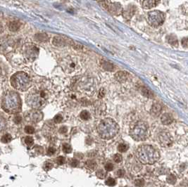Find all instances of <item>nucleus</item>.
<instances>
[{"mask_svg":"<svg viewBox=\"0 0 188 187\" xmlns=\"http://www.w3.org/2000/svg\"><path fill=\"white\" fill-rule=\"evenodd\" d=\"M1 108L9 114L19 113L21 110V100L18 94L14 91L6 92L1 99Z\"/></svg>","mask_w":188,"mask_h":187,"instance_id":"nucleus-1","label":"nucleus"},{"mask_svg":"<svg viewBox=\"0 0 188 187\" xmlns=\"http://www.w3.org/2000/svg\"><path fill=\"white\" fill-rule=\"evenodd\" d=\"M136 158L144 165L154 164L160 158L159 151L150 145H142L137 148L135 153Z\"/></svg>","mask_w":188,"mask_h":187,"instance_id":"nucleus-2","label":"nucleus"},{"mask_svg":"<svg viewBox=\"0 0 188 187\" xmlns=\"http://www.w3.org/2000/svg\"><path fill=\"white\" fill-rule=\"evenodd\" d=\"M97 132L104 139H111L119 132V127L114 120L107 117L101 120L99 123Z\"/></svg>","mask_w":188,"mask_h":187,"instance_id":"nucleus-3","label":"nucleus"},{"mask_svg":"<svg viewBox=\"0 0 188 187\" xmlns=\"http://www.w3.org/2000/svg\"><path fill=\"white\" fill-rule=\"evenodd\" d=\"M48 94L44 90L33 89L26 95V101L27 105L32 109L37 110L42 109L46 105L47 101Z\"/></svg>","mask_w":188,"mask_h":187,"instance_id":"nucleus-4","label":"nucleus"},{"mask_svg":"<svg viewBox=\"0 0 188 187\" xmlns=\"http://www.w3.org/2000/svg\"><path fill=\"white\" fill-rule=\"evenodd\" d=\"M11 84L15 89L25 92L30 88L31 85V80L27 73L18 72L11 76Z\"/></svg>","mask_w":188,"mask_h":187,"instance_id":"nucleus-5","label":"nucleus"},{"mask_svg":"<svg viewBox=\"0 0 188 187\" xmlns=\"http://www.w3.org/2000/svg\"><path fill=\"white\" fill-rule=\"evenodd\" d=\"M149 134L148 125L143 121L137 122L130 131V136L137 142L146 140L149 136Z\"/></svg>","mask_w":188,"mask_h":187,"instance_id":"nucleus-6","label":"nucleus"},{"mask_svg":"<svg viewBox=\"0 0 188 187\" xmlns=\"http://www.w3.org/2000/svg\"><path fill=\"white\" fill-rule=\"evenodd\" d=\"M60 65L64 72L68 74L75 73L78 68L77 60L71 56H66L61 59Z\"/></svg>","mask_w":188,"mask_h":187,"instance_id":"nucleus-7","label":"nucleus"},{"mask_svg":"<svg viewBox=\"0 0 188 187\" xmlns=\"http://www.w3.org/2000/svg\"><path fill=\"white\" fill-rule=\"evenodd\" d=\"M165 18L164 13L160 11H152L148 13L147 19L149 23L153 27H159L164 23Z\"/></svg>","mask_w":188,"mask_h":187,"instance_id":"nucleus-8","label":"nucleus"},{"mask_svg":"<svg viewBox=\"0 0 188 187\" xmlns=\"http://www.w3.org/2000/svg\"><path fill=\"white\" fill-rule=\"evenodd\" d=\"M24 57L28 61L32 62L39 55V49L34 44H26L23 49Z\"/></svg>","mask_w":188,"mask_h":187,"instance_id":"nucleus-9","label":"nucleus"},{"mask_svg":"<svg viewBox=\"0 0 188 187\" xmlns=\"http://www.w3.org/2000/svg\"><path fill=\"white\" fill-rule=\"evenodd\" d=\"M103 5V7L106 9L109 12L112 14L118 16L123 12L122 5L118 2H111V1H103L99 2Z\"/></svg>","mask_w":188,"mask_h":187,"instance_id":"nucleus-10","label":"nucleus"},{"mask_svg":"<svg viewBox=\"0 0 188 187\" xmlns=\"http://www.w3.org/2000/svg\"><path fill=\"white\" fill-rule=\"evenodd\" d=\"M159 143L165 148H168L172 145L173 138L170 134L167 132H162L158 136Z\"/></svg>","mask_w":188,"mask_h":187,"instance_id":"nucleus-11","label":"nucleus"},{"mask_svg":"<svg viewBox=\"0 0 188 187\" xmlns=\"http://www.w3.org/2000/svg\"><path fill=\"white\" fill-rule=\"evenodd\" d=\"M43 118V114L41 112L33 110L30 111L26 113V119L27 121L30 122H38Z\"/></svg>","mask_w":188,"mask_h":187,"instance_id":"nucleus-12","label":"nucleus"},{"mask_svg":"<svg viewBox=\"0 0 188 187\" xmlns=\"http://www.w3.org/2000/svg\"><path fill=\"white\" fill-rule=\"evenodd\" d=\"M53 44L57 47H65L68 44H73V42L70 40L65 38L64 37L57 36L54 38Z\"/></svg>","mask_w":188,"mask_h":187,"instance_id":"nucleus-13","label":"nucleus"},{"mask_svg":"<svg viewBox=\"0 0 188 187\" xmlns=\"http://www.w3.org/2000/svg\"><path fill=\"white\" fill-rule=\"evenodd\" d=\"M136 10H137V9L134 5H128L126 9H123V16L126 20H130L135 14Z\"/></svg>","mask_w":188,"mask_h":187,"instance_id":"nucleus-14","label":"nucleus"},{"mask_svg":"<svg viewBox=\"0 0 188 187\" xmlns=\"http://www.w3.org/2000/svg\"><path fill=\"white\" fill-rule=\"evenodd\" d=\"M129 73L126 72V71H119V72L116 73V75H115V78L119 82H126L129 79Z\"/></svg>","mask_w":188,"mask_h":187,"instance_id":"nucleus-15","label":"nucleus"},{"mask_svg":"<svg viewBox=\"0 0 188 187\" xmlns=\"http://www.w3.org/2000/svg\"><path fill=\"white\" fill-rule=\"evenodd\" d=\"M162 111V107L160 104L158 103H155L152 105V107H151V114L153 115V116L157 117L159 116V114L161 113V112Z\"/></svg>","mask_w":188,"mask_h":187,"instance_id":"nucleus-16","label":"nucleus"},{"mask_svg":"<svg viewBox=\"0 0 188 187\" xmlns=\"http://www.w3.org/2000/svg\"><path fill=\"white\" fill-rule=\"evenodd\" d=\"M161 121H162V122L164 125H168L173 122V118L172 115L169 114V113H164L162 116V117H161Z\"/></svg>","mask_w":188,"mask_h":187,"instance_id":"nucleus-17","label":"nucleus"},{"mask_svg":"<svg viewBox=\"0 0 188 187\" xmlns=\"http://www.w3.org/2000/svg\"><path fill=\"white\" fill-rule=\"evenodd\" d=\"M160 3L159 1H155V0H147L144 1L142 2V7L145 9H151L156 7L157 4Z\"/></svg>","mask_w":188,"mask_h":187,"instance_id":"nucleus-18","label":"nucleus"},{"mask_svg":"<svg viewBox=\"0 0 188 187\" xmlns=\"http://www.w3.org/2000/svg\"><path fill=\"white\" fill-rule=\"evenodd\" d=\"M140 92H141L143 96H146V97L150 98V99H152V98L154 97V94L151 92V90H149L148 88L145 87L140 88Z\"/></svg>","mask_w":188,"mask_h":187,"instance_id":"nucleus-19","label":"nucleus"},{"mask_svg":"<svg viewBox=\"0 0 188 187\" xmlns=\"http://www.w3.org/2000/svg\"><path fill=\"white\" fill-rule=\"evenodd\" d=\"M21 27V23L18 21H12L9 25V28L11 31H17Z\"/></svg>","mask_w":188,"mask_h":187,"instance_id":"nucleus-20","label":"nucleus"},{"mask_svg":"<svg viewBox=\"0 0 188 187\" xmlns=\"http://www.w3.org/2000/svg\"><path fill=\"white\" fill-rule=\"evenodd\" d=\"M167 40H168V43L174 47H177L178 46V39L177 37L173 34H170V35L167 37Z\"/></svg>","mask_w":188,"mask_h":187,"instance_id":"nucleus-21","label":"nucleus"},{"mask_svg":"<svg viewBox=\"0 0 188 187\" xmlns=\"http://www.w3.org/2000/svg\"><path fill=\"white\" fill-rule=\"evenodd\" d=\"M101 65H102L103 68L106 70L112 71L114 70V65L111 63L109 62V61H103V62L101 63Z\"/></svg>","mask_w":188,"mask_h":187,"instance_id":"nucleus-22","label":"nucleus"},{"mask_svg":"<svg viewBox=\"0 0 188 187\" xmlns=\"http://www.w3.org/2000/svg\"><path fill=\"white\" fill-rule=\"evenodd\" d=\"M166 181L168 184L173 185L176 184V182H177V178H176V175L171 174V175H169L168 177H167Z\"/></svg>","mask_w":188,"mask_h":187,"instance_id":"nucleus-23","label":"nucleus"},{"mask_svg":"<svg viewBox=\"0 0 188 187\" xmlns=\"http://www.w3.org/2000/svg\"><path fill=\"white\" fill-rule=\"evenodd\" d=\"M6 126H7V121L4 117L0 114V132H1L4 130Z\"/></svg>","mask_w":188,"mask_h":187,"instance_id":"nucleus-24","label":"nucleus"},{"mask_svg":"<svg viewBox=\"0 0 188 187\" xmlns=\"http://www.w3.org/2000/svg\"><path fill=\"white\" fill-rule=\"evenodd\" d=\"M80 118L83 120H89L90 118V114L88 111H83L81 112V113H80Z\"/></svg>","mask_w":188,"mask_h":187,"instance_id":"nucleus-25","label":"nucleus"},{"mask_svg":"<svg viewBox=\"0 0 188 187\" xmlns=\"http://www.w3.org/2000/svg\"><path fill=\"white\" fill-rule=\"evenodd\" d=\"M128 146L126 144H120L118 146V151L120 153H125L128 151Z\"/></svg>","mask_w":188,"mask_h":187,"instance_id":"nucleus-26","label":"nucleus"},{"mask_svg":"<svg viewBox=\"0 0 188 187\" xmlns=\"http://www.w3.org/2000/svg\"><path fill=\"white\" fill-rule=\"evenodd\" d=\"M86 167L90 169H94L97 167V163L94 161H87L85 163Z\"/></svg>","mask_w":188,"mask_h":187,"instance_id":"nucleus-27","label":"nucleus"},{"mask_svg":"<svg viewBox=\"0 0 188 187\" xmlns=\"http://www.w3.org/2000/svg\"><path fill=\"white\" fill-rule=\"evenodd\" d=\"M11 139H12V137L9 134H4L2 137H1V142L3 143H9L11 142Z\"/></svg>","mask_w":188,"mask_h":187,"instance_id":"nucleus-28","label":"nucleus"},{"mask_svg":"<svg viewBox=\"0 0 188 187\" xmlns=\"http://www.w3.org/2000/svg\"><path fill=\"white\" fill-rule=\"evenodd\" d=\"M135 186L136 187H143L145 186V180L143 179H137L135 180Z\"/></svg>","mask_w":188,"mask_h":187,"instance_id":"nucleus-29","label":"nucleus"},{"mask_svg":"<svg viewBox=\"0 0 188 187\" xmlns=\"http://www.w3.org/2000/svg\"><path fill=\"white\" fill-rule=\"evenodd\" d=\"M106 184L107 185V186H114L116 184V180H115L114 179L111 178V177H110V178L107 179L106 181Z\"/></svg>","mask_w":188,"mask_h":187,"instance_id":"nucleus-30","label":"nucleus"},{"mask_svg":"<svg viewBox=\"0 0 188 187\" xmlns=\"http://www.w3.org/2000/svg\"><path fill=\"white\" fill-rule=\"evenodd\" d=\"M72 151V148L68 144H64L63 145V151L66 153H70Z\"/></svg>","mask_w":188,"mask_h":187,"instance_id":"nucleus-31","label":"nucleus"},{"mask_svg":"<svg viewBox=\"0 0 188 187\" xmlns=\"http://www.w3.org/2000/svg\"><path fill=\"white\" fill-rule=\"evenodd\" d=\"M123 157L122 155L119 153H117L116 155H114V161H115V163H120L122 162Z\"/></svg>","mask_w":188,"mask_h":187,"instance_id":"nucleus-32","label":"nucleus"},{"mask_svg":"<svg viewBox=\"0 0 188 187\" xmlns=\"http://www.w3.org/2000/svg\"><path fill=\"white\" fill-rule=\"evenodd\" d=\"M36 39L39 41H45L47 39V35L46 34H37L36 35Z\"/></svg>","mask_w":188,"mask_h":187,"instance_id":"nucleus-33","label":"nucleus"},{"mask_svg":"<svg viewBox=\"0 0 188 187\" xmlns=\"http://www.w3.org/2000/svg\"><path fill=\"white\" fill-rule=\"evenodd\" d=\"M25 142L28 146H32L34 143V139H32L31 136H26V139H25Z\"/></svg>","mask_w":188,"mask_h":187,"instance_id":"nucleus-34","label":"nucleus"},{"mask_svg":"<svg viewBox=\"0 0 188 187\" xmlns=\"http://www.w3.org/2000/svg\"><path fill=\"white\" fill-rule=\"evenodd\" d=\"M97 176L100 179H104L106 176V172L103 169H99L97 172Z\"/></svg>","mask_w":188,"mask_h":187,"instance_id":"nucleus-35","label":"nucleus"},{"mask_svg":"<svg viewBox=\"0 0 188 187\" xmlns=\"http://www.w3.org/2000/svg\"><path fill=\"white\" fill-rule=\"evenodd\" d=\"M25 132H26L27 134H33L35 132V129L32 128V126H26V128H25Z\"/></svg>","mask_w":188,"mask_h":187,"instance_id":"nucleus-36","label":"nucleus"},{"mask_svg":"<svg viewBox=\"0 0 188 187\" xmlns=\"http://www.w3.org/2000/svg\"><path fill=\"white\" fill-rule=\"evenodd\" d=\"M56 162L59 164V165H62L65 163V158L63 157V156H59L56 160Z\"/></svg>","mask_w":188,"mask_h":187,"instance_id":"nucleus-37","label":"nucleus"},{"mask_svg":"<svg viewBox=\"0 0 188 187\" xmlns=\"http://www.w3.org/2000/svg\"><path fill=\"white\" fill-rule=\"evenodd\" d=\"M105 169L106 171H112L114 169V165L111 163H106V165H105Z\"/></svg>","mask_w":188,"mask_h":187,"instance_id":"nucleus-38","label":"nucleus"},{"mask_svg":"<svg viewBox=\"0 0 188 187\" xmlns=\"http://www.w3.org/2000/svg\"><path fill=\"white\" fill-rule=\"evenodd\" d=\"M62 120H63L62 116H61L60 114H58L56 115L54 117V122L56 123H60L61 121H62Z\"/></svg>","mask_w":188,"mask_h":187,"instance_id":"nucleus-39","label":"nucleus"},{"mask_svg":"<svg viewBox=\"0 0 188 187\" xmlns=\"http://www.w3.org/2000/svg\"><path fill=\"white\" fill-rule=\"evenodd\" d=\"M125 171L123 170V169H118V171L116 172V175L118 176V177H123L125 175Z\"/></svg>","mask_w":188,"mask_h":187,"instance_id":"nucleus-40","label":"nucleus"},{"mask_svg":"<svg viewBox=\"0 0 188 187\" xmlns=\"http://www.w3.org/2000/svg\"><path fill=\"white\" fill-rule=\"evenodd\" d=\"M182 45L185 48H188V37L183 38L182 40Z\"/></svg>","mask_w":188,"mask_h":187,"instance_id":"nucleus-41","label":"nucleus"},{"mask_svg":"<svg viewBox=\"0 0 188 187\" xmlns=\"http://www.w3.org/2000/svg\"><path fill=\"white\" fill-rule=\"evenodd\" d=\"M52 167H53V165L51 163H48L47 162V163H46L45 164V169H47V170H49V169L52 168Z\"/></svg>","mask_w":188,"mask_h":187,"instance_id":"nucleus-42","label":"nucleus"},{"mask_svg":"<svg viewBox=\"0 0 188 187\" xmlns=\"http://www.w3.org/2000/svg\"><path fill=\"white\" fill-rule=\"evenodd\" d=\"M104 94H105L104 89L101 88V89L99 90V98H100V99H101V98H103L104 96Z\"/></svg>","mask_w":188,"mask_h":187,"instance_id":"nucleus-43","label":"nucleus"},{"mask_svg":"<svg viewBox=\"0 0 188 187\" xmlns=\"http://www.w3.org/2000/svg\"><path fill=\"white\" fill-rule=\"evenodd\" d=\"M21 120H22L21 117H20V116L15 117V118H14V122H15V123H16V124H19V123L21 122Z\"/></svg>","mask_w":188,"mask_h":187,"instance_id":"nucleus-44","label":"nucleus"},{"mask_svg":"<svg viewBox=\"0 0 188 187\" xmlns=\"http://www.w3.org/2000/svg\"><path fill=\"white\" fill-rule=\"evenodd\" d=\"M68 131V128L66 126H63L62 128H60V132L61 133H66Z\"/></svg>","mask_w":188,"mask_h":187,"instance_id":"nucleus-45","label":"nucleus"},{"mask_svg":"<svg viewBox=\"0 0 188 187\" xmlns=\"http://www.w3.org/2000/svg\"><path fill=\"white\" fill-rule=\"evenodd\" d=\"M54 152H55V149L52 147L49 148V150H48V153H49V155H50V154L51 155H52V154L54 153Z\"/></svg>","mask_w":188,"mask_h":187,"instance_id":"nucleus-46","label":"nucleus"},{"mask_svg":"<svg viewBox=\"0 0 188 187\" xmlns=\"http://www.w3.org/2000/svg\"><path fill=\"white\" fill-rule=\"evenodd\" d=\"M78 164V161H77V160H73V161H72L71 165H72V166L76 167V166H77Z\"/></svg>","mask_w":188,"mask_h":187,"instance_id":"nucleus-47","label":"nucleus"}]
</instances>
